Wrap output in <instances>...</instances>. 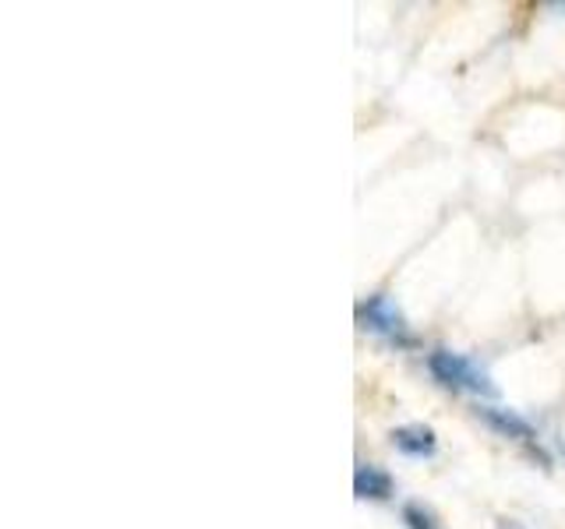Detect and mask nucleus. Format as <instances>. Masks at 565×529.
I'll return each instance as SVG.
<instances>
[{
    "label": "nucleus",
    "instance_id": "nucleus-1",
    "mask_svg": "<svg viewBox=\"0 0 565 529\" xmlns=\"http://www.w3.org/2000/svg\"><path fill=\"white\" fill-rule=\"evenodd\" d=\"M424 364H428L431 378L441 388H449V392H473V396H484V399L499 396V385L491 381L488 370L477 367L470 357H463V353H452V349L438 346L424 357Z\"/></svg>",
    "mask_w": 565,
    "mask_h": 529
},
{
    "label": "nucleus",
    "instance_id": "nucleus-2",
    "mask_svg": "<svg viewBox=\"0 0 565 529\" xmlns=\"http://www.w3.org/2000/svg\"><path fill=\"white\" fill-rule=\"evenodd\" d=\"M358 325L371 335H382L385 343H393L396 349H414L417 335L411 332V322L399 311V304L388 293H371L358 304Z\"/></svg>",
    "mask_w": 565,
    "mask_h": 529
},
{
    "label": "nucleus",
    "instance_id": "nucleus-3",
    "mask_svg": "<svg viewBox=\"0 0 565 529\" xmlns=\"http://www.w3.org/2000/svg\"><path fill=\"white\" fill-rule=\"evenodd\" d=\"M477 420H481L484 428L494 431L499 438H505V441H520V445H526V449H534V441H537L534 423H530L526 417H520L516 410H509V406L481 402V406H477Z\"/></svg>",
    "mask_w": 565,
    "mask_h": 529
},
{
    "label": "nucleus",
    "instance_id": "nucleus-4",
    "mask_svg": "<svg viewBox=\"0 0 565 529\" xmlns=\"http://www.w3.org/2000/svg\"><path fill=\"white\" fill-rule=\"evenodd\" d=\"M388 441L406 458H431L438 452V434L428 423H399V428L388 431Z\"/></svg>",
    "mask_w": 565,
    "mask_h": 529
},
{
    "label": "nucleus",
    "instance_id": "nucleus-5",
    "mask_svg": "<svg viewBox=\"0 0 565 529\" xmlns=\"http://www.w3.org/2000/svg\"><path fill=\"white\" fill-rule=\"evenodd\" d=\"M353 494H358V501H388L396 494V481L379 463H358V469H353Z\"/></svg>",
    "mask_w": 565,
    "mask_h": 529
},
{
    "label": "nucleus",
    "instance_id": "nucleus-6",
    "mask_svg": "<svg viewBox=\"0 0 565 529\" xmlns=\"http://www.w3.org/2000/svg\"><path fill=\"white\" fill-rule=\"evenodd\" d=\"M403 522L406 529H441V522L435 519V511L420 501H406L403 505Z\"/></svg>",
    "mask_w": 565,
    "mask_h": 529
},
{
    "label": "nucleus",
    "instance_id": "nucleus-7",
    "mask_svg": "<svg viewBox=\"0 0 565 529\" xmlns=\"http://www.w3.org/2000/svg\"><path fill=\"white\" fill-rule=\"evenodd\" d=\"M499 529H526V526L516 522V519H499Z\"/></svg>",
    "mask_w": 565,
    "mask_h": 529
},
{
    "label": "nucleus",
    "instance_id": "nucleus-8",
    "mask_svg": "<svg viewBox=\"0 0 565 529\" xmlns=\"http://www.w3.org/2000/svg\"><path fill=\"white\" fill-rule=\"evenodd\" d=\"M552 8H555V11H565V4H552Z\"/></svg>",
    "mask_w": 565,
    "mask_h": 529
},
{
    "label": "nucleus",
    "instance_id": "nucleus-9",
    "mask_svg": "<svg viewBox=\"0 0 565 529\" xmlns=\"http://www.w3.org/2000/svg\"><path fill=\"white\" fill-rule=\"evenodd\" d=\"M562 452H565V441H562Z\"/></svg>",
    "mask_w": 565,
    "mask_h": 529
}]
</instances>
